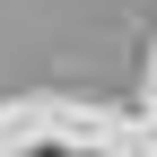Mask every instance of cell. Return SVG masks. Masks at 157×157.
<instances>
[{
    "mask_svg": "<svg viewBox=\"0 0 157 157\" xmlns=\"http://www.w3.org/2000/svg\"><path fill=\"white\" fill-rule=\"evenodd\" d=\"M44 157H61V148H44Z\"/></svg>",
    "mask_w": 157,
    "mask_h": 157,
    "instance_id": "1",
    "label": "cell"
}]
</instances>
